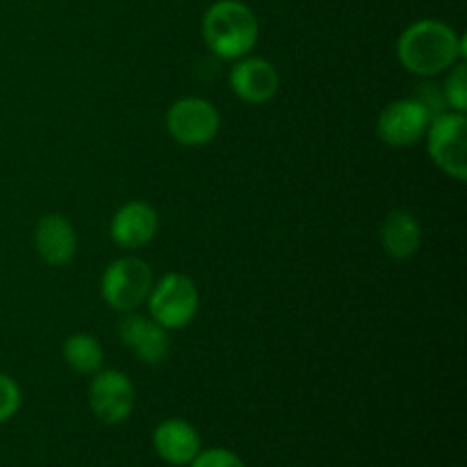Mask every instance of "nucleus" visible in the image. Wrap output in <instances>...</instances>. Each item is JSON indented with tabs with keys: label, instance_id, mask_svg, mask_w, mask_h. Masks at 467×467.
<instances>
[{
	"label": "nucleus",
	"instance_id": "f257e3e1",
	"mask_svg": "<svg viewBox=\"0 0 467 467\" xmlns=\"http://www.w3.org/2000/svg\"><path fill=\"white\" fill-rule=\"evenodd\" d=\"M401 67L420 78L441 76L465 57V36L436 18L415 21L397 41Z\"/></svg>",
	"mask_w": 467,
	"mask_h": 467
},
{
	"label": "nucleus",
	"instance_id": "f03ea898",
	"mask_svg": "<svg viewBox=\"0 0 467 467\" xmlns=\"http://www.w3.org/2000/svg\"><path fill=\"white\" fill-rule=\"evenodd\" d=\"M260 26L249 5L240 0H217L203 16V39L219 59L246 57L258 44Z\"/></svg>",
	"mask_w": 467,
	"mask_h": 467
},
{
	"label": "nucleus",
	"instance_id": "7ed1b4c3",
	"mask_svg": "<svg viewBox=\"0 0 467 467\" xmlns=\"http://www.w3.org/2000/svg\"><path fill=\"white\" fill-rule=\"evenodd\" d=\"M153 283V272L146 260L123 255L109 263L100 276V296L117 313H135L149 299Z\"/></svg>",
	"mask_w": 467,
	"mask_h": 467
},
{
	"label": "nucleus",
	"instance_id": "20e7f679",
	"mask_svg": "<svg viewBox=\"0 0 467 467\" xmlns=\"http://www.w3.org/2000/svg\"><path fill=\"white\" fill-rule=\"evenodd\" d=\"M149 317L167 331H178L192 324L199 313V287L185 274H167L153 283L149 292Z\"/></svg>",
	"mask_w": 467,
	"mask_h": 467
},
{
	"label": "nucleus",
	"instance_id": "39448f33",
	"mask_svg": "<svg viewBox=\"0 0 467 467\" xmlns=\"http://www.w3.org/2000/svg\"><path fill=\"white\" fill-rule=\"evenodd\" d=\"M429 158L442 173L463 182L467 178V117L463 112L438 114L424 135Z\"/></svg>",
	"mask_w": 467,
	"mask_h": 467
},
{
	"label": "nucleus",
	"instance_id": "423d86ee",
	"mask_svg": "<svg viewBox=\"0 0 467 467\" xmlns=\"http://www.w3.org/2000/svg\"><path fill=\"white\" fill-rule=\"evenodd\" d=\"M164 123L176 144L185 149H201L217 137L222 117L210 100L201 96H185L167 109Z\"/></svg>",
	"mask_w": 467,
	"mask_h": 467
},
{
	"label": "nucleus",
	"instance_id": "0eeeda50",
	"mask_svg": "<svg viewBox=\"0 0 467 467\" xmlns=\"http://www.w3.org/2000/svg\"><path fill=\"white\" fill-rule=\"evenodd\" d=\"M431 112L415 96L392 100L377 121V132L383 144L392 149H410L424 140L431 123Z\"/></svg>",
	"mask_w": 467,
	"mask_h": 467
},
{
	"label": "nucleus",
	"instance_id": "6e6552de",
	"mask_svg": "<svg viewBox=\"0 0 467 467\" xmlns=\"http://www.w3.org/2000/svg\"><path fill=\"white\" fill-rule=\"evenodd\" d=\"M137 392L128 374L119 369H99L89 383V406L105 424H121L132 415Z\"/></svg>",
	"mask_w": 467,
	"mask_h": 467
},
{
	"label": "nucleus",
	"instance_id": "1a4fd4ad",
	"mask_svg": "<svg viewBox=\"0 0 467 467\" xmlns=\"http://www.w3.org/2000/svg\"><path fill=\"white\" fill-rule=\"evenodd\" d=\"M119 340L123 342L128 351H132L135 358H140L146 365H162L169 358L171 351V340L169 331L160 327L153 317L146 315L126 313V317L119 322Z\"/></svg>",
	"mask_w": 467,
	"mask_h": 467
},
{
	"label": "nucleus",
	"instance_id": "9d476101",
	"mask_svg": "<svg viewBox=\"0 0 467 467\" xmlns=\"http://www.w3.org/2000/svg\"><path fill=\"white\" fill-rule=\"evenodd\" d=\"M228 87L244 103L263 105L276 96L281 76L272 62L246 55V57L235 59V67L228 73Z\"/></svg>",
	"mask_w": 467,
	"mask_h": 467
},
{
	"label": "nucleus",
	"instance_id": "9b49d317",
	"mask_svg": "<svg viewBox=\"0 0 467 467\" xmlns=\"http://www.w3.org/2000/svg\"><path fill=\"white\" fill-rule=\"evenodd\" d=\"M158 213L146 201H130L114 213L109 222V237L119 249L135 251L149 244L158 235Z\"/></svg>",
	"mask_w": 467,
	"mask_h": 467
},
{
	"label": "nucleus",
	"instance_id": "f8f14e48",
	"mask_svg": "<svg viewBox=\"0 0 467 467\" xmlns=\"http://www.w3.org/2000/svg\"><path fill=\"white\" fill-rule=\"evenodd\" d=\"M35 249L39 258L53 267L68 265L78 254L76 228L62 214H46L35 228Z\"/></svg>",
	"mask_w": 467,
	"mask_h": 467
},
{
	"label": "nucleus",
	"instance_id": "ddd939ff",
	"mask_svg": "<svg viewBox=\"0 0 467 467\" xmlns=\"http://www.w3.org/2000/svg\"><path fill=\"white\" fill-rule=\"evenodd\" d=\"M153 447L169 465H190L201 451V436L185 420H164L155 427Z\"/></svg>",
	"mask_w": 467,
	"mask_h": 467
},
{
	"label": "nucleus",
	"instance_id": "4468645a",
	"mask_svg": "<svg viewBox=\"0 0 467 467\" xmlns=\"http://www.w3.org/2000/svg\"><path fill=\"white\" fill-rule=\"evenodd\" d=\"M381 246L390 258L409 260L422 246V226L409 210H392L381 223Z\"/></svg>",
	"mask_w": 467,
	"mask_h": 467
},
{
	"label": "nucleus",
	"instance_id": "2eb2a0df",
	"mask_svg": "<svg viewBox=\"0 0 467 467\" xmlns=\"http://www.w3.org/2000/svg\"><path fill=\"white\" fill-rule=\"evenodd\" d=\"M64 363L76 374L94 377L99 369H103V347L89 333H76L67 337L62 345Z\"/></svg>",
	"mask_w": 467,
	"mask_h": 467
},
{
	"label": "nucleus",
	"instance_id": "dca6fc26",
	"mask_svg": "<svg viewBox=\"0 0 467 467\" xmlns=\"http://www.w3.org/2000/svg\"><path fill=\"white\" fill-rule=\"evenodd\" d=\"M442 99L451 112H463L467 109V68L463 62L454 64L450 68L445 87H442Z\"/></svg>",
	"mask_w": 467,
	"mask_h": 467
},
{
	"label": "nucleus",
	"instance_id": "f3484780",
	"mask_svg": "<svg viewBox=\"0 0 467 467\" xmlns=\"http://www.w3.org/2000/svg\"><path fill=\"white\" fill-rule=\"evenodd\" d=\"M21 386L9 374L0 372V424L12 420L21 409Z\"/></svg>",
	"mask_w": 467,
	"mask_h": 467
},
{
	"label": "nucleus",
	"instance_id": "a211bd4d",
	"mask_svg": "<svg viewBox=\"0 0 467 467\" xmlns=\"http://www.w3.org/2000/svg\"><path fill=\"white\" fill-rule=\"evenodd\" d=\"M190 467H244V463L231 450H208L199 451V456L192 461Z\"/></svg>",
	"mask_w": 467,
	"mask_h": 467
}]
</instances>
